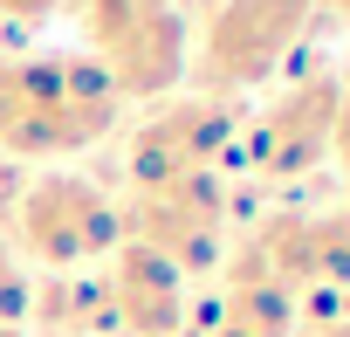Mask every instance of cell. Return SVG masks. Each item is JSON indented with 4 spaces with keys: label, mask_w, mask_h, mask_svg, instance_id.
<instances>
[{
    "label": "cell",
    "mask_w": 350,
    "mask_h": 337,
    "mask_svg": "<svg viewBox=\"0 0 350 337\" xmlns=\"http://www.w3.org/2000/svg\"><path fill=\"white\" fill-rule=\"evenodd\" d=\"M83 35H90V62L137 97H158L186 76V28L172 21L165 0H83Z\"/></svg>",
    "instance_id": "obj_1"
},
{
    "label": "cell",
    "mask_w": 350,
    "mask_h": 337,
    "mask_svg": "<svg viewBox=\"0 0 350 337\" xmlns=\"http://www.w3.org/2000/svg\"><path fill=\"white\" fill-rule=\"evenodd\" d=\"M220 221H227L220 179L213 173H193V179H172V186L137 193L117 214V241H137V248L165 255L179 275H200V269L220 262Z\"/></svg>",
    "instance_id": "obj_2"
},
{
    "label": "cell",
    "mask_w": 350,
    "mask_h": 337,
    "mask_svg": "<svg viewBox=\"0 0 350 337\" xmlns=\"http://www.w3.org/2000/svg\"><path fill=\"white\" fill-rule=\"evenodd\" d=\"M309 8L316 0H227L206 28V49H200V69L213 76V90L268 83L282 69V55L295 49Z\"/></svg>",
    "instance_id": "obj_3"
},
{
    "label": "cell",
    "mask_w": 350,
    "mask_h": 337,
    "mask_svg": "<svg viewBox=\"0 0 350 337\" xmlns=\"http://www.w3.org/2000/svg\"><path fill=\"white\" fill-rule=\"evenodd\" d=\"M21 234L42 269H76V262H96L117 248V207L90 179L55 173L21 193Z\"/></svg>",
    "instance_id": "obj_4"
},
{
    "label": "cell",
    "mask_w": 350,
    "mask_h": 337,
    "mask_svg": "<svg viewBox=\"0 0 350 337\" xmlns=\"http://www.w3.org/2000/svg\"><path fill=\"white\" fill-rule=\"evenodd\" d=\"M227 138H234V103H227V97L165 103V110L131 138V179H137V193L206 173V165L227 151Z\"/></svg>",
    "instance_id": "obj_5"
},
{
    "label": "cell",
    "mask_w": 350,
    "mask_h": 337,
    "mask_svg": "<svg viewBox=\"0 0 350 337\" xmlns=\"http://www.w3.org/2000/svg\"><path fill=\"white\" fill-rule=\"evenodd\" d=\"M336 76H302L295 90H282L261 117H254V131H247V165L261 179H302V173H316L323 165V151H329V117H336Z\"/></svg>",
    "instance_id": "obj_6"
},
{
    "label": "cell",
    "mask_w": 350,
    "mask_h": 337,
    "mask_svg": "<svg viewBox=\"0 0 350 337\" xmlns=\"http://www.w3.org/2000/svg\"><path fill=\"white\" fill-rule=\"evenodd\" d=\"M103 316L124 337H179V323H186V275L165 255L137 248V241H117L110 269H103Z\"/></svg>",
    "instance_id": "obj_7"
},
{
    "label": "cell",
    "mask_w": 350,
    "mask_h": 337,
    "mask_svg": "<svg viewBox=\"0 0 350 337\" xmlns=\"http://www.w3.org/2000/svg\"><path fill=\"white\" fill-rule=\"evenodd\" d=\"M213 337H295V296L275 282H227Z\"/></svg>",
    "instance_id": "obj_8"
},
{
    "label": "cell",
    "mask_w": 350,
    "mask_h": 337,
    "mask_svg": "<svg viewBox=\"0 0 350 337\" xmlns=\"http://www.w3.org/2000/svg\"><path fill=\"white\" fill-rule=\"evenodd\" d=\"M302 289H350V207L302 214Z\"/></svg>",
    "instance_id": "obj_9"
},
{
    "label": "cell",
    "mask_w": 350,
    "mask_h": 337,
    "mask_svg": "<svg viewBox=\"0 0 350 337\" xmlns=\"http://www.w3.org/2000/svg\"><path fill=\"white\" fill-rule=\"evenodd\" d=\"M28 310H35L55 337H83V330L110 323V316H103V275H90V282H55L49 296H28Z\"/></svg>",
    "instance_id": "obj_10"
},
{
    "label": "cell",
    "mask_w": 350,
    "mask_h": 337,
    "mask_svg": "<svg viewBox=\"0 0 350 337\" xmlns=\"http://www.w3.org/2000/svg\"><path fill=\"white\" fill-rule=\"evenodd\" d=\"M28 316V282H21V269L8 262V248H0V330H14Z\"/></svg>",
    "instance_id": "obj_11"
},
{
    "label": "cell",
    "mask_w": 350,
    "mask_h": 337,
    "mask_svg": "<svg viewBox=\"0 0 350 337\" xmlns=\"http://www.w3.org/2000/svg\"><path fill=\"white\" fill-rule=\"evenodd\" d=\"M329 151L343 158V173H350V83L336 90V117H329Z\"/></svg>",
    "instance_id": "obj_12"
},
{
    "label": "cell",
    "mask_w": 350,
    "mask_h": 337,
    "mask_svg": "<svg viewBox=\"0 0 350 337\" xmlns=\"http://www.w3.org/2000/svg\"><path fill=\"white\" fill-rule=\"evenodd\" d=\"M55 0H0V21H42Z\"/></svg>",
    "instance_id": "obj_13"
},
{
    "label": "cell",
    "mask_w": 350,
    "mask_h": 337,
    "mask_svg": "<svg viewBox=\"0 0 350 337\" xmlns=\"http://www.w3.org/2000/svg\"><path fill=\"white\" fill-rule=\"evenodd\" d=\"M316 337H350V316H329V323H323Z\"/></svg>",
    "instance_id": "obj_14"
},
{
    "label": "cell",
    "mask_w": 350,
    "mask_h": 337,
    "mask_svg": "<svg viewBox=\"0 0 350 337\" xmlns=\"http://www.w3.org/2000/svg\"><path fill=\"white\" fill-rule=\"evenodd\" d=\"M323 8H336V14H343V21H350V0H323Z\"/></svg>",
    "instance_id": "obj_15"
}]
</instances>
